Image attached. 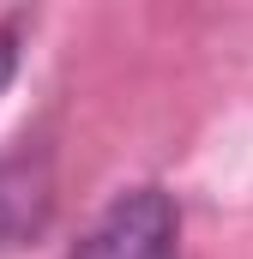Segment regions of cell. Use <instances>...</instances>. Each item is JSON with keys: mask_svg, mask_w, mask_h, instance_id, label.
Listing matches in <instances>:
<instances>
[{"mask_svg": "<svg viewBox=\"0 0 253 259\" xmlns=\"http://www.w3.org/2000/svg\"><path fill=\"white\" fill-rule=\"evenodd\" d=\"M181 211L163 187H133L121 193L85 235L72 259H181Z\"/></svg>", "mask_w": 253, "mask_h": 259, "instance_id": "1", "label": "cell"}, {"mask_svg": "<svg viewBox=\"0 0 253 259\" xmlns=\"http://www.w3.org/2000/svg\"><path fill=\"white\" fill-rule=\"evenodd\" d=\"M55 211V181L43 157H0V247H24L30 235H43Z\"/></svg>", "mask_w": 253, "mask_h": 259, "instance_id": "2", "label": "cell"}, {"mask_svg": "<svg viewBox=\"0 0 253 259\" xmlns=\"http://www.w3.org/2000/svg\"><path fill=\"white\" fill-rule=\"evenodd\" d=\"M12 66H18V55H12V30L0 36V91H6V78H12Z\"/></svg>", "mask_w": 253, "mask_h": 259, "instance_id": "3", "label": "cell"}]
</instances>
